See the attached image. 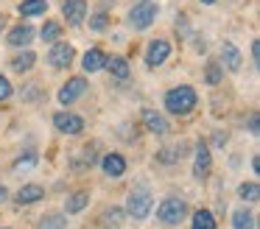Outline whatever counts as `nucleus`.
Listing matches in <instances>:
<instances>
[{
	"mask_svg": "<svg viewBox=\"0 0 260 229\" xmlns=\"http://www.w3.org/2000/svg\"><path fill=\"white\" fill-rule=\"evenodd\" d=\"M199 95L196 89L190 87V84H179V87L168 89V95H165V109L171 112V115H187V112L196 106Z\"/></svg>",
	"mask_w": 260,
	"mask_h": 229,
	"instance_id": "1",
	"label": "nucleus"
},
{
	"mask_svg": "<svg viewBox=\"0 0 260 229\" xmlns=\"http://www.w3.org/2000/svg\"><path fill=\"white\" fill-rule=\"evenodd\" d=\"M187 215V201L182 195H165L157 207V218L165 226H179Z\"/></svg>",
	"mask_w": 260,
	"mask_h": 229,
	"instance_id": "2",
	"label": "nucleus"
},
{
	"mask_svg": "<svg viewBox=\"0 0 260 229\" xmlns=\"http://www.w3.org/2000/svg\"><path fill=\"white\" fill-rule=\"evenodd\" d=\"M151 207H154V195L148 187H135L126 199V210L123 215H129L132 221H143V218L151 215Z\"/></svg>",
	"mask_w": 260,
	"mask_h": 229,
	"instance_id": "3",
	"label": "nucleus"
},
{
	"mask_svg": "<svg viewBox=\"0 0 260 229\" xmlns=\"http://www.w3.org/2000/svg\"><path fill=\"white\" fill-rule=\"evenodd\" d=\"M154 20H157V3H151V0H143V3L132 6V11H129V25L135 28V31H146V28H151Z\"/></svg>",
	"mask_w": 260,
	"mask_h": 229,
	"instance_id": "4",
	"label": "nucleus"
},
{
	"mask_svg": "<svg viewBox=\"0 0 260 229\" xmlns=\"http://www.w3.org/2000/svg\"><path fill=\"white\" fill-rule=\"evenodd\" d=\"M87 89H90V81H87L84 76H73V78H68V81L62 84V89H59V104H64V106L76 104V101H79L81 95H87Z\"/></svg>",
	"mask_w": 260,
	"mask_h": 229,
	"instance_id": "5",
	"label": "nucleus"
},
{
	"mask_svg": "<svg viewBox=\"0 0 260 229\" xmlns=\"http://www.w3.org/2000/svg\"><path fill=\"white\" fill-rule=\"evenodd\" d=\"M76 59V48L70 42H53V48L48 50V64L53 70H68Z\"/></svg>",
	"mask_w": 260,
	"mask_h": 229,
	"instance_id": "6",
	"label": "nucleus"
},
{
	"mask_svg": "<svg viewBox=\"0 0 260 229\" xmlns=\"http://www.w3.org/2000/svg\"><path fill=\"white\" fill-rule=\"evenodd\" d=\"M53 128L59 134H81L84 132V120L76 112H56L53 115Z\"/></svg>",
	"mask_w": 260,
	"mask_h": 229,
	"instance_id": "7",
	"label": "nucleus"
},
{
	"mask_svg": "<svg viewBox=\"0 0 260 229\" xmlns=\"http://www.w3.org/2000/svg\"><path fill=\"white\" fill-rule=\"evenodd\" d=\"M171 56V42L168 39H151L148 42V48H146V64L151 67H159V64H165V59Z\"/></svg>",
	"mask_w": 260,
	"mask_h": 229,
	"instance_id": "8",
	"label": "nucleus"
},
{
	"mask_svg": "<svg viewBox=\"0 0 260 229\" xmlns=\"http://www.w3.org/2000/svg\"><path fill=\"white\" fill-rule=\"evenodd\" d=\"M62 17L68 20V25L79 28L87 20V0H64L62 3Z\"/></svg>",
	"mask_w": 260,
	"mask_h": 229,
	"instance_id": "9",
	"label": "nucleus"
},
{
	"mask_svg": "<svg viewBox=\"0 0 260 229\" xmlns=\"http://www.w3.org/2000/svg\"><path fill=\"white\" fill-rule=\"evenodd\" d=\"M34 37H37V31H34V25H28V22H20V25L9 28V34H6V39H9L12 48H25V45H31Z\"/></svg>",
	"mask_w": 260,
	"mask_h": 229,
	"instance_id": "10",
	"label": "nucleus"
},
{
	"mask_svg": "<svg viewBox=\"0 0 260 229\" xmlns=\"http://www.w3.org/2000/svg\"><path fill=\"white\" fill-rule=\"evenodd\" d=\"M210 165H213V159H210V148H207L204 140H199L196 143V156H193V176L204 179L210 173Z\"/></svg>",
	"mask_w": 260,
	"mask_h": 229,
	"instance_id": "11",
	"label": "nucleus"
},
{
	"mask_svg": "<svg viewBox=\"0 0 260 229\" xmlns=\"http://www.w3.org/2000/svg\"><path fill=\"white\" fill-rule=\"evenodd\" d=\"M221 70H230V73H238L241 70V64H243V56H241V50L235 48L232 42H224L221 45Z\"/></svg>",
	"mask_w": 260,
	"mask_h": 229,
	"instance_id": "12",
	"label": "nucleus"
},
{
	"mask_svg": "<svg viewBox=\"0 0 260 229\" xmlns=\"http://www.w3.org/2000/svg\"><path fill=\"white\" fill-rule=\"evenodd\" d=\"M45 199V187L42 184H23V187L14 193V204L17 207H28V204H37V201Z\"/></svg>",
	"mask_w": 260,
	"mask_h": 229,
	"instance_id": "13",
	"label": "nucleus"
},
{
	"mask_svg": "<svg viewBox=\"0 0 260 229\" xmlns=\"http://www.w3.org/2000/svg\"><path fill=\"white\" fill-rule=\"evenodd\" d=\"M98 165H101V171L107 173V176H112V179H118V176H123V173H126V159H123V154H118V151L104 154Z\"/></svg>",
	"mask_w": 260,
	"mask_h": 229,
	"instance_id": "14",
	"label": "nucleus"
},
{
	"mask_svg": "<svg viewBox=\"0 0 260 229\" xmlns=\"http://www.w3.org/2000/svg\"><path fill=\"white\" fill-rule=\"evenodd\" d=\"M140 115H143V123H146V128L151 134H165V132H168V120H165L157 109H148V106H146Z\"/></svg>",
	"mask_w": 260,
	"mask_h": 229,
	"instance_id": "15",
	"label": "nucleus"
},
{
	"mask_svg": "<svg viewBox=\"0 0 260 229\" xmlns=\"http://www.w3.org/2000/svg\"><path fill=\"white\" fill-rule=\"evenodd\" d=\"M84 207H90V193H87V190H76V193H70L68 201H64V212H68V215H79Z\"/></svg>",
	"mask_w": 260,
	"mask_h": 229,
	"instance_id": "16",
	"label": "nucleus"
},
{
	"mask_svg": "<svg viewBox=\"0 0 260 229\" xmlns=\"http://www.w3.org/2000/svg\"><path fill=\"white\" fill-rule=\"evenodd\" d=\"M104 61H107V56H104V50L95 45V48H90L84 53L81 67H84V73H98V70H104Z\"/></svg>",
	"mask_w": 260,
	"mask_h": 229,
	"instance_id": "17",
	"label": "nucleus"
},
{
	"mask_svg": "<svg viewBox=\"0 0 260 229\" xmlns=\"http://www.w3.org/2000/svg\"><path fill=\"white\" fill-rule=\"evenodd\" d=\"M104 67H107L109 73H112L115 78H118V81H126V78H129V61L123 59V56H107V61H104Z\"/></svg>",
	"mask_w": 260,
	"mask_h": 229,
	"instance_id": "18",
	"label": "nucleus"
},
{
	"mask_svg": "<svg viewBox=\"0 0 260 229\" xmlns=\"http://www.w3.org/2000/svg\"><path fill=\"white\" fill-rule=\"evenodd\" d=\"M190 229H218V226H215L213 212H210L207 207H199V210L193 212V218H190Z\"/></svg>",
	"mask_w": 260,
	"mask_h": 229,
	"instance_id": "19",
	"label": "nucleus"
},
{
	"mask_svg": "<svg viewBox=\"0 0 260 229\" xmlns=\"http://www.w3.org/2000/svg\"><path fill=\"white\" fill-rule=\"evenodd\" d=\"M34 64H37V53H34V50H20V53L12 59V70L14 73H28Z\"/></svg>",
	"mask_w": 260,
	"mask_h": 229,
	"instance_id": "20",
	"label": "nucleus"
},
{
	"mask_svg": "<svg viewBox=\"0 0 260 229\" xmlns=\"http://www.w3.org/2000/svg\"><path fill=\"white\" fill-rule=\"evenodd\" d=\"M17 11L23 17H40L48 11V0H20Z\"/></svg>",
	"mask_w": 260,
	"mask_h": 229,
	"instance_id": "21",
	"label": "nucleus"
},
{
	"mask_svg": "<svg viewBox=\"0 0 260 229\" xmlns=\"http://www.w3.org/2000/svg\"><path fill=\"white\" fill-rule=\"evenodd\" d=\"M232 229H254V215H252L249 207L235 210V215H232Z\"/></svg>",
	"mask_w": 260,
	"mask_h": 229,
	"instance_id": "22",
	"label": "nucleus"
},
{
	"mask_svg": "<svg viewBox=\"0 0 260 229\" xmlns=\"http://www.w3.org/2000/svg\"><path fill=\"white\" fill-rule=\"evenodd\" d=\"M101 223H104V229H120V223H123V210H120V207H107Z\"/></svg>",
	"mask_w": 260,
	"mask_h": 229,
	"instance_id": "23",
	"label": "nucleus"
},
{
	"mask_svg": "<svg viewBox=\"0 0 260 229\" xmlns=\"http://www.w3.org/2000/svg\"><path fill=\"white\" fill-rule=\"evenodd\" d=\"M238 199L241 201H257L260 199V184L257 182H241L238 184Z\"/></svg>",
	"mask_w": 260,
	"mask_h": 229,
	"instance_id": "24",
	"label": "nucleus"
},
{
	"mask_svg": "<svg viewBox=\"0 0 260 229\" xmlns=\"http://www.w3.org/2000/svg\"><path fill=\"white\" fill-rule=\"evenodd\" d=\"M40 37H42V42H59V37H62V22L48 20L45 25L40 28Z\"/></svg>",
	"mask_w": 260,
	"mask_h": 229,
	"instance_id": "25",
	"label": "nucleus"
},
{
	"mask_svg": "<svg viewBox=\"0 0 260 229\" xmlns=\"http://www.w3.org/2000/svg\"><path fill=\"white\" fill-rule=\"evenodd\" d=\"M204 81H207L210 87H215V84L224 81V70H221L218 61H207V67H204Z\"/></svg>",
	"mask_w": 260,
	"mask_h": 229,
	"instance_id": "26",
	"label": "nucleus"
},
{
	"mask_svg": "<svg viewBox=\"0 0 260 229\" xmlns=\"http://www.w3.org/2000/svg\"><path fill=\"white\" fill-rule=\"evenodd\" d=\"M40 229H68V218L62 212H51L40 221Z\"/></svg>",
	"mask_w": 260,
	"mask_h": 229,
	"instance_id": "27",
	"label": "nucleus"
},
{
	"mask_svg": "<svg viewBox=\"0 0 260 229\" xmlns=\"http://www.w3.org/2000/svg\"><path fill=\"white\" fill-rule=\"evenodd\" d=\"M179 156H182V145H179V148H162V151H157V162H162V165H174Z\"/></svg>",
	"mask_w": 260,
	"mask_h": 229,
	"instance_id": "28",
	"label": "nucleus"
},
{
	"mask_svg": "<svg viewBox=\"0 0 260 229\" xmlns=\"http://www.w3.org/2000/svg\"><path fill=\"white\" fill-rule=\"evenodd\" d=\"M90 28H92V31H98V34H101V31H107V28H109V17L104 14V11L92 14V17H90Z\"/></svg>",
	"mask_w": 260,
	"mask_h": 229,
	"instance_id": "29",
	"label": "nucleus"
},
{
	"mask_svg": "<svg viewBox=\"0 0 260 229\" xmlns=\"http://www.w3.org/2000/svg\"><path fill=\"white\" fill-rule=\"evenodd\" d=\"M12 92H14V89H12V84H9V78H6V76H0V104L12 98Z\"/></svg>",
	"mask_w": 260,
	"mask_h": 229,
	"instance_id": "30",
	"label": "nucleus"
},
{
	"mask_svg": "<svg viewBox=\"0 0 260 229\" xmlns=\"http://www.w3.org/2000/svg\"><path fill=\"white\" fill-rule=\"evenodd\" d=\"M34 162H37V154H25V156H20L17 159V171H23V168H34Z\"/></svg>",
	"mask_w": 260,
	"mask_h": 229,
	"instance_id": "31",
	"label": "nucleus"
},
{
	"mask_svg": "<svg viewBox=\"0 0 260 229\" xmlns=\"http://www.w3.org/2000/svg\"><path fill=\"white\" fill-rule=\"evenodd\" d=\"M37 92H40V87H37V84L23 87V98H25V101H37Z\"/></svg>",
	"mask_w": 260,
	"mask_h": 229,
	"instance_id": "32",
	"label": "nucleus"
},
{
	"mask_svg": "<svg viewBox=\"0 0 260 229\" xmlns=\"http://www.w3.org/2000/svg\"><path fill=\"white\" fill-rule=\"evenodd\" d=\"M252 59H254V67H257V61H260V42L257 39L252 42Z\"/></svg>",
	"mask_w": 260,
	"mask_h": 229,
	"instance_id": "33",
	"label": "nucleus"
},
{
	"mask_svg": "<svg viewBox=\"0 0 260 229\" xmlns=\"http://www.w3.org/2000/svg\"><path fill=\"white\" fill-rule=\"evenodd\" d=\"M249 128H252V134H257V115L249 117Z\"/></svg>",
	"mask_w": 260,
	"mask_h": 229,
	"instance_id": "34",
	"label": "nucleus"
},
{
	"mask_svg": "<svg viewBox=\"0 0 260 229\" xmlns=\"http://www.w3.org/2000/svg\"><path fill=\"white\" fill-rule=\"evenodd\" d=\"M9 199V190H6V184H0V204Z\"/></svg>",
	"mask_w": 260,
	"mask_h": 229,
	"instance_id": "35",
	"label": "nucleus"
},
{
	"mask_svg": "<svg viewBox=\"0 0 260 229\" xmlns=\"http://www.w3.org/2000/svg\"><path fill=\"white\" fill-rule=\"evenodd\" d=\"M252 171L260 173V156H252Z\"/></svg>",
	"mask_w": 260,
	"mask_h": 229,
	"instance_id": "36",
	"label": "nucleus"
},
{
	"mask_svg": "<svg viewBox=\"0 0 260 229\" xmlns=\"http://www.w3.org/2000/svg\"><path fill=\"white\" fill-rule=\"evenodd\" d=\"M215 145H221V148L226 145V137H224V134H215Z\"/></svg>",
	"mask_w": 260,
	"mask_h": 229,
	"instance_id": "37",
	"label": "nucleus"
},
{
	"mask_svg": "<svg viewBox=\"0 0 260 229\" xmlns=\"http://www.w3.org/2000/svg\"><path fill=\"white\" fill-rule=\"evenodd\" d=\"M6 25H9V20H6V14H0V34L6 31Z\"/></svg>",
	"mask_w": 260,
	"mask_h": 229,
	"instance_id": "38",
	"label": "nucleus"
},
{
	"mask_svg": "<svg viewBox=\"0 0 260 229\" xmlns=\"http://www.w3.org/2000/svg\"><path fill=\"white\" fill-rule=\"evenodd\" d=\"M199 3H204V6H213V3H215V0H199Z\"/></svg>",
	"mask_w": 260,
	"mask_h": 229,
	"instance_id": "39",
	"label": "nucleus"
}]
</instances>
